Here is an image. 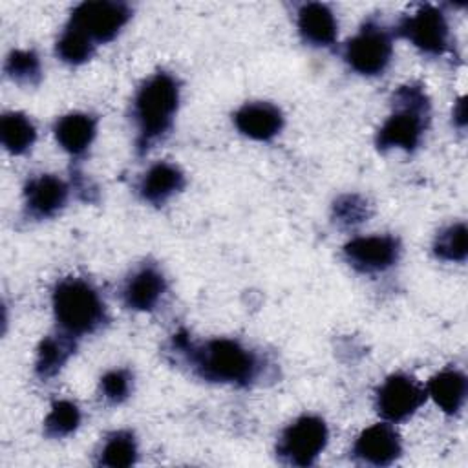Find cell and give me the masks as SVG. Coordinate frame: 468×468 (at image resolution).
Here are the masks:
<instances>
[{"label":"cell","mask_w":468,"mask_h":468,"mask_svg":"<svg viewBox=\"0 0 468 468\" xmlns=\"http://www.w3.org/2000/svg\"><path fill=\"white\" fill-rule=\"evenodd\" d=\"M172 344L176 351L186 355L194 371L205 380L245 386L256 377V356L236 340L216 338L194 346L185 333H177L174 335Z\"/></svg>","instance_id":"obj_1"},{"label":"cell","mask_w":468,"mask_h":468,"mask_svg":"<svg viewBox=\"0 0 468 468\" xmlns=\"http://www.w3.org/2000/svg\"><path fill=\"white\" fill-rule=\"evenodd\" d=\"M177 106L179 84L170 73L157 71L139 86L133 99L139 152H146L170 130Z\"/></svg>","instance_id":"obj_2"},{"label":"cell","mask_w":468,"mask_h":468,"mask_svg":"<svg viewBox=\"0 0 468 468\" xmlns=\"http://www.w3.org/2000/svg\"><path fill=\"white\" fill-rule=\"evenodd\" d=\"M51 303L60 331L69 336L90 335L106 320L104 302L82 278L60 280L53 289Z\"/></svg>","instance_id":"obj_3"},{"label":"cell","mask_w":468,"mask_h":468,"mask_svg":"<svg viewBox=\"0 0 468 468\" xmlns=\"http://www.w3.org/2000/svg\"><path fill=\"white\" fill-rule=\"evenodd\" d=\"M395 112L377 133L378 150L402 148L411 152L419 146L430 115L428 95L419 84L400 86L393 93Z\"/></svg>","instance_id":"obj_4"},{"label":"cell","mask_w":468,"mask_h":468,"mask_svg":"<svg viewBox=\"0 0 468 468\" xmlns=\"http://www.w3.org/2000/svg\"><path fill=\"white\" fill-rule=\"evenodd\" d=\"M327 444V426L320 417L303 415L289 424L276 444V455L291 466H309Z\"/></svg>","instance_id":"obj_5"},{"label":"cell","mask_w":468,"mask_h":468,"mask_svg":"<svg viewBox=\"0 0 468 468\" xmlns=\"http://www.w3.org/2000/svg\"><path fill=\"white\" fill-rule=\"evenodd\" d=\"M130 16L132 7L124 2H82L73 9L68 26L84 33L97 46L115 38Z\"/></svg>","instance_id":"obj_6"},{"label":"cell","mask_w":468,"mask_h":468,"mask_svg":"<svg viewBox=\"0 0 468 468\" xmlns=\"http://www.w3.org/2000/svg\"><path fill=\"white\" fill-rule=\"evenodd\" d=\"M393 55L389 33L373 22H367L353 38L347 40L344 58L351 69L360 75L382 73Z\"/></svg>","instance_id":"obj_7"},{"label":"cell","mask_w":468,"mask_h":468,"mask_svg":"<svg viewBox=\"0 0 468 468\" xmlns=\"http://www.w3.org/2000/svg\"><path fill=\"white\" fill-rule=\"evenodd\" d=\"M426 389L413 377L397 373L384 380L377 389V411L389 422H400L411 417L426 400Z\"/></svg>","instance_id":"obj_8"},{"label":"cell","mask_w":468,"mask_h":468,"mask_svg":"<svg viewBox=\"0 0 468 468\" xmlns=\"http://www.w3.org/2000/svg\"><path fill=\"white\" fill-rule=\"evenodd\" d=\"M399 33L428 55H441L448 48V22L441 9L426 4L406 16Z\"/></svg>","instance_id":"obj_9"},{"label":"cell","mask_w":468,"mask_h":468,"mask_svg":"<svg viewBox=\"0 0 468 468\" xmlns=\"http://www.w3.org/2000/svg\"><path fill=\"white\" fill-rule=\"evenodd\" d=\"M400 254V243L393 236H362L344 245V256L360 272H380L389 269Z\"/></svg>","instance_id":"obj_10"},{"label":"cell","mask_w":468,"mask_h":468,"mask_svg":"<svg viewBox=\"0 0 468 468\" xmlns=\"http://www.w3.org/2000/svg\"><path fill=\"white\" fill-rule=\"evenodd\" d=\"M402 452L399 433L389 424H373L366 428L353 444V459L362 464L388 466Z\"/></svg>","instance_id":"obj_11"},{"label":"cell","mask_w":468,"mask_h":468,"mask_svg":"<svg viewBox=\"0 0 468 468\" xmlns=\"http://www.w3.org/2000/svg\"><path fill=\"white\" fill-rule=\"evenodd\" d=\"M26 210L37 219L51 218L64 208L68 201V186L51 174H42L27 181L24 188Z\"/></svg>","instance_id":"obj_12"},{"label":"cell","mask_w":468,"mask_h":468,"mask_svg":"<svg viewBox=\"0 0 468 468\" xmlns=\"http://www.w3.org/2000/svg\"><path fill=\"white\" fill-rule=\"evenodd\" d=\"M165 291V276L154 265H144L124 282L122 302L133 311H152L161 302Z\"/></svg>","instance_id":"obj_13"},{"label":"cell","mask_w":468,"mask_h":468,"mask_svg":"<svg viewBox=\"0 0 468 468\" xmlns=\"http://www.w3.org/2000/svg\"><path fill=\"white\" fill-rule=\"evenodd\" d=\"M234 124L250 139L269 141L282 130L283 115L271 102H247L234 113Z\"/></svg>","instance_id":"obj_14"},{"label":"cell","mask_w":468,"mask_h":468,"mask_svg":"<svg viewBox=\"0 0 468 468\" xmlns=\"http://www.w3.org/2000/svg\"><path fill=\"white\" fill-rule=\"evenodd\" d=\"M296 24L302 38L311 46H331L338 33L333 11L320 2L303 4L298 9Z\"/></svg>","instance_id":"obj_15"},{"label":"cell","mask_w":468,"mask_h":468,"mask_svg":"<svg viewBox=\"0 0 468 468\" xmlns=\"http://www.w3.org/2000/svg\"><path fill=\"white\" fill-rule=\"evenodd\" d=\"M185 186L183 172L166 161L152 165L139 183V194L144 201L163 205Z\"/></svg>","instance_id":"obj_16"},{"label":"cell","mask_w":468,"mask_h":468,"mask_svg":"<svg viewBox=\"0 0 468 468\" xmlns=\"http://www.w3.org/2000/svg\"><path fill=\"white\" fill-rule=\"evenodd\" d=\"M53 132L57 143L66 152H69L71 155H80L91 144L97 132V122L91 115L75 112L60 117L55 122Z\"/></svg>","instance_id":"obj_17"},{"label":"cell","mask_w":468,"mask_h":468,"mask_svg":"<svg viewBox=\"0 0 468 468\" xmlns=\"http://www.w3.org/2000/svg\"><path fill=\"white\" fill-rule=\"evenodd\" d=\"M426 393L448 415L457 413L466 399V377L457 369H444L428 380Z\"/></svg>","instance_id":"obj_18"},{"label":"cell","mask_w":468,"mask_h":468,"mask_svg":"<svg viewBox=\"0 0 468 468\" xmlns=\"http://www.w3.org/2000/svg\"><path fill=\"white\" fill-rule=\"evenodd\" d=\"M75 349L73 336L60 333V335H49L46 336L37 351L35 360V373L40 378H51L55 377L62 366L68 362Z\"/></svg>","instance_id":"obj_19"},{"label":"cell","mask_w":468,"mask_h":468,"mask_svg":"<svg viewBox=\"0 0 468 468\" xmlns=\"http://www.w3.org/2000/svg\"><path fill=\"white\" fill-rule=\"evenodd\" d=\"M35 137V124L24 113L11 112L0 119V141L9 154L20 155L27 152L33 146Z\"/></svg>","instance_id":"obj_20"},{"label":"cell","mask_w":468,"mask_h":468,"mask_svg":"<svg viewBox=\"0 0 468 468\" xmlns=\"http://www.w3.org/2000/svg\"><path fill=\"white\" fill-rule=\"evenodd\" d=\"M135 459H137V444L130 431L112 433L99 453V464L110 466V468L130 466L135 463Z\"/></svg>","instance_id":"obj_21"},{"label":"cell","mask_w":468,"mask_h":468,"mask_svg":"<svg viewBox=\"0 0 468 468\" xmlns=\"http://www.w3.org/2000/svg\"><path fill=\"white\" fill-rule=\"evenodd\" d=\"M5 73L20 86H37L42 77L38 55L33 49H15L5 58Z\"/></svg>","instance_id":"obj_22"},{"label":"cell","mask_w":468,"mask_h":468,"mask_svg":"<svg viewBox=\"0 0 468 468\" xmlns=\"http://www.w3.org/2000/svg\"><path fill=\"white\" fill-rule=\"evenodd\" d=\"M80 424V411L71 400L53 402L48 417L44 419V433L51 439H62L73 433Z\"/></svg>","instance_id":"obj_23"},{"label":"cell","mask_w":468,"mask_h":468,"mask_svg":"<svg viewBox=\"0 0 468 468\" xmlns=\"http://www.w3.org/2000/svg\"><path fill=\"white\" fill-rule=\"evenodd\" d=\"M95 51V44L79 29L66 24L62 35L57 40V55L68 64H82L90 60Z\"/></svg>","instance_id":"obj_24"},{"label":"cell","mask_w":468,"mask_h":468,"mask_svg":"<svg viewBox=\"0 0 468 468\" xmlns=\"http://www.w3.org/2000/svg\"><path fill=\"white\" fill-rule=\"evenodd\" d=\"M433 252L437 258L446 261H464L466 260V225L453 223L435 236Z\"/></svg>","instance_id":"obj_25"},{"label":"cell","mask_w":468,"mask_h":468,"mask_svg":"<svg viewBox=\"0 0 468 468\" xmlns=\"http://www.w3.org/2000/svg\"><path fill=\"white\" fill-rule=\"evenodd\" d=\"M369 216V205L364 197L356 194H346L338 197L333 205V219L336 225L344 229H351L355 225H360Z\"/></svg>","instance_id":"obj_26"},{"label":"cell","mask_w":468,"mask_h":468,"mask_svg":"<svg viewBox=\"0 0 468 468\" xmlns=\"http://www.w3.org/2000/svg\"><path fill=\"white\" fill-rule=\"evenodd\" d=\"M132 375L126 369H112L101 378V395L110 404H121L132 391Z\"/></svg>","instance_id":"obj_27"},{"label":"cell","mask_w":468,"mask_h":468,"mask_svg":"<svg viewBox=\"0 0 468 468\" xmlns=\"http://www.w3.org/2000/svg\"><path fill=\"white\" fill-rule=\"evenodd\" d=\"M453 121L459 124V126H464L466 124V102L464 99H461L453 110Z\"/></svg>","instance_id":"obj_28"}]
</instances>
